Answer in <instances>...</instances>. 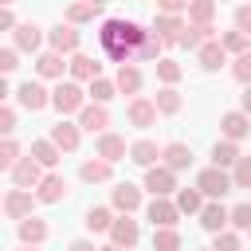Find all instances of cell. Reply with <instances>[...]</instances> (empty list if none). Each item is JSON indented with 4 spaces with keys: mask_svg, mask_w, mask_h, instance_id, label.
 Returning <instances> with one entry per match:
<instances>
[{
    "mask_svg": "<svg viewBox=\"0 0 251 251\" xmlns=\"http://www.w3.org/2000/svg\"><path fill=\"white\" fill-rule=\"evenodd\" d=\"M184 27H188L184 16H173V12H157V16H153V31H157L165 43H176Z\"/></svg>",
    "mask_w": 251,
    "mask_h": 251,
    "instance_id": "obj_21",
    "label": "cell"
},
{
    "mask_svg": "<svg viewBox=\"0 0 251 251\" xmlns=\"http://www.w3.org/2000/svg\"><path fill=\"white\" fill-rule=\"evenodd\" d=\"M239 157H243V153H239V141H227V137H220V141L212 145V165H220V169H231Z\"/></svg>",
    "mask_w": 251,
    "mask_h": 251,
    "instance_id": "obj_34",
    "label": "cell"
},
{
    "mask_svg": "<svg viewBox=\"0 0 251 251\" xmlns=\"http://www.w3.org/2000/svg\"><path fill=\"white\" fill-rule=\"evenodd\" d=\"M114 82H118V94H129V98H137V90H141L145 75H141V67H133V63H118V75H114Z\"/></svg>",
    "mask_w": 251,
    "mask_h": 251,
    "instance_id": "obj_22",
    "label": "cell"
},
{
    "mask_svg": "<svg viewBox=\"0 0 251 251\" xmlns=\"http://www.w3.org/2000/svg\"><path fill=\"white\" fill-rule=\"evenodd\" d=\"M196 251H216V247H196Z\"/></svg>",
    "mask_w": 251,
    "mask_h": 251,
    "instance_id": "obj_58",
    "label": "cell"
},
{
    "mask_svg": "<svg viewBox=\"0 0 251 251\" xmlns=\"http://www.w3.org/2000/svg\"><path fill=\"white\" fill-rule=\"evenodd\" d=\"M86 94H90V102H110V98L118 94V82L106 78V75H98V78L86 82Z\"/></svg>",
    "mask_w": 251,
    "mask_h": 251,
    "instance_id": "obj_36",
    "label": "cell"
},
{
    "mask_svg": "<svg viewBox=\"0 0 251 251\" xmlns=\"http://www.w3.org/2000/svg\"><path fill=\"white\" fill-rule=\"evenodd\" d=\"M98 75H102V63H98V59H90V55H82V51L71 55V78H75V82H90V78H98Z\"/></svg>",
    "mask_w": 251,
    "mask_h": 251,
    "instance_id": "obj_29",
    "label": "cell"
},
{
    "mask_svg": "<svg viewBox=\"0 0 251 251\" xmlns=\"http://www.w3.org/2000/svg\"><path fill=\"white\" fill-rule=\"evenodd\" d=\"M110 208H114V212H137V208H141V188L129 184V180H118V184L110 188Z\"/></svg>",
    "mask_w": 251,
    "mask_h": 251,
    "instance_id": "obj_15",
    "label": "cell"
},
{
    "mask_svg": "<svg viewBox=\"0 0 251 251\" xmlns=\"http://www.w3.org/2000/svg\"><path fill=\"white\" fill-rule=\"evenodd\" d=\"M16 235H20V243H31V247H39V243L51 235V227H47V220H39V216H27V220H20V224H16Z\"/></svg>",
    "mask_w": 251,
    "mask_h": 251,
    "instance_id": "obj_24",
    "label": "cell"
},
{
    "mask_svg": "<svg viewBox=\"0 0 251 251\" xmlns=\"http://www.w3.org/2000/svg\"><path fill=\"white\" fill-rule=\"evenodd\" d=\"M184 239L176 227H153V251H180Z\"/></svg>",
    "mask_w": 251,
    "mask_h": 251,
    "instance_id": "obj_37",
    "label": "cell"
},
{
    "mask_svg": "<svg viewBox=\"0 0 251 251\" xmlns=\"http://www.w3.org/2000/svg\"><path fill=\"white\" fill-rule=\"evenodd\" d=\"M173 200H176V208H180L184 216H200V208L208 204V196H204L196 184H192V188H176V196H173Z\"/></svg>",
    "mask_w": 251,
    "mask_h": 251,
    "instance_id": "obj_32",
    "label": "cell"
},
{
    "mask_svg": "<svg viewBox=\"0 0 251 251\" xmlns=\"http://www.w3.org/2000/svg\"><path fill=\"white\" fill-rule=\"evenodd\" d=\"M157 102L153 98H129V106H126V118H129V126H137V129H149V126H157Z\"/></svg>",
    "mask_w": 251,
    "mask_h": 251,
    "instance_id": "obj_12",
    "label": "cell"
},
{
    "mask_svg": "<svg viewBox=\"0 0 251 251\" xmlns=\"http://www.w3.org/2000/svg\"><path fill=\"white\" fill-rule=\"evenodd\" d=\"M161 47H165V39L149 27V35H145V39H141V47H137V63H157V59H165V55H161Z\"/></svg>",
    "mask_w": 251,
    "mask_h": 251,
    "instance_id": "obj_35",
    "label": "cell"
},
{
    "mask_svg": "<svg viewBox=\"0 0 251 251\" xmlns=\"http://www.w3.org/2000/svg\"><path fill=\"white\" fill-rule=\"evenodd\" d=\"M94 16H98V8H94V4H86V0L67 4V20H71V24H90Z\"/></svg>",
    "mask_w": 251,
    "mask_h": 251,
    "instance_id": "obj_42",
    "label": "cell"
},
{
    "mask_svg": "<svg viewBox=\"0 0 251 251\" xmlns=\"http://www.w3.org/2000/svg\"><path fill=\"white\" fill-rule=\"evenodd\" d=\"M63 153H78V145H82V126L78 122H67V118H59L55 126H51V133H47Z\"/></svg>",
    "mask_w": 251,
    "mask_h": 251,
    "instance_id": "obj_10",
    "label": "cell"
},
{
    "mask_svg": "<svg viewBox=\"0 0 251 251\" xmlns=\"http://www.w3.org/2000/svg\"><path fill=\"white\" fill-rule=\"evenodd\" d=\"M216 4L220 0H192L188 4V24H212L216 20Z\"/></svg>",
    "mask_w": 251,
    "mask_h": 251,
    "instance_id": "obj_39",
    "label": "cell"
},
{
    "mask_svg": "<svg viewBox=\"0 0 251 251\" xmlns=\"http://www.w3.org/2000/svg\"><path fill=\"white\" fill-rule=\"evenodd\" d=\"M220 133H224L227 141H243V137L251 133V114H243V110H227V114L220 118Z\"/></svg>",
    "mask_w": 251,
    "mask_h": 251,
    "instance_id": "obj_19",
    "label": "cell"
},
{
    "mask_svg": "<svg viewBox=\"0 0 251 251\" xmlns=\"http://www.w3.org/2000/svg\"><path fill=\"white\" fill-rule=\"evenodd\" d=\"M208 39H220V35H216V24H188V27L180 31L176 47H184V51H200Z\"/></svg>",
    "mask_w": 251,
    "mask_h": 251,
    "instance_id": "obj_18",
    "label": "cell"
},
{
    "mask_svg": "<svg viewBox=\"0 0 251 251\" xmlns=\"http://www.w3.org/2000/svg\"><path fill=\"white\" fill-rule=\"evenodd\" d=\"M47 43H51V51H59V55H75V51H78V43H82V35H78V24H71V20H59V24L47 31Z\"/></svg>",
    "mask_w": 251,
    "mask_h": 251,
    "instance_id": "obj_5",
    "label": "cell"
},
{
    "mask_svg": "<svg viewBox=\"0 0 251 251\" xmlns=\"http://www.w3.org/2000/svg\"><path fill=\"white\" fill-rule=\"evenodd\" d=\"M39 43H43V27L31 24V20L12 31V47H20V51H39Z\"/></svg>",
    "mask_w": 251,
    "mask_h": 251,
    "instance_id": "obj_27",
    "label": "cell"
},
{
    "mask_svg": "<svg viewBox=\"0 0 251 251\" xmlns=\"http://www.w3.org/2000/svg\"><path fill=\"white\" fill-rule=\"evenodd\" d=\"M239 110L251 114V86H243V94H239Z\"/></svg>",
    "mask_w": 251,
    "mask_h": 251,
    "instance_id": "obj_53",
    "label": "cell"
},
{
    "mask_svg": "<svg viewBox=\"0 0 251 251\" xmlns=\"http://www.w3.org/2000/svg\"><path fill=\"white\" fill-rule=\"evenodd\" d=\"M247 235H251V231H247Z\"/></svg>",
    "mask_w": 251,
    "mask_h": 251,
    "instance_id": "obj_59",
    "label": "cell"
},
{
    "mask_svg": "<svg viewBox=\"0 0 251 251\" xmlns=\"http://www.w3.org/2000/svg\"><path fill=\"white\" fill-rule=\"evenodd\" d=\"M86 90H82V82H75V78H59V86L51 90V106L59 110V118H67V114H78L82 106H86Z\"/></svg>",
    "mask_w": 251,
    "mask_h": 251,
    "instance_id": "obj_2",
    "label": "cell"
},
{
    "mask_svg": "<svg viewBox=\"0 0 251 251\" xmlns=\"http://www.w3.org/2000/svg\"><path fill=\"white\" fill-rule=\"evenodd\" d=\"M220 43L227 47V55H243V51H251V35H247V31H239V27L224 31V35H220Z\"/></svg>",
    "mask_w": 251,
    "mask_h": 251,
    "instance_id": "obj_38",
    "label": "cell"
},
{
    "mask_svg": "<svg viewBox=\"0 0 251 251\" xmlns=\"http://www.w3.org/2000/svg\"><path fill=\"white\" fill-rule=\"evenodd\" d=\"M94 153L98 157H106V161H122V157H129V145H126V137L122 133H98V141H94Z\"/></svg>",
    "mask_w": 251,
    "mask_h": 251,
    "instance_id": "obj_20",
    "label": "cell"
},
{
    "mask_svg": "<svg viewBox=\"0 0 251 251\" xmlns=\"http://www.w3.org/2000/svg\"><path fill=\"white\" fill-rule=\"evenodd\" d=\"M78 126H82L86 133H106V129H110V110H106V102H86V106L78 110Z\"/></svg>",
    "mask_w": 251,
    "mask_h": 251,
    "instance_id": "obj_13",
    "label": "cell"
},
{
    "mask_svg": "<svg viewBox=\"0 0 251 251\" xmlns=\"http://www.w3.org/2000/svg\"><path fill=\"white\" fill-rule=\"evenodd\" d=\"M114 208H102V204H94V208H86V216H82V224H86V231L90 235H102V231H110L114 227Z\"/></svg>",
    "mask_w": 251,
    "mask_h": 251,
    "instance_id": "obj_30",
    "label": "cell"
},
{
    "mask_svg": "<svg viewBox=\"0 0 251 251\" xmlns=\"http://www.w3.org/2000/svg\"><path fill=\"white\" fill-rule=\"evenodd\" d=\"M196 63H200L204 71H220V67L227 63V47H224L220 39H208V43L196 51Z\"/></svg>",
    "mask_w": 251,
    "mask_h": 251,
    "instance_id": "obj_28",
    "label": "cell"
},
{
    "mask_svg": "<svg viewBox=\"0 0 251 251\" xmlns=\"http://www.w3.org/2000/svg\"><path fill=\"white\" fill-rule=\"evenodd\" d=\"M153 102H157V110H161L165 118H173V114H180V110H184V94H180L176 86H161Z\"/></svg>",
    "mask_w": 251,
    "mask_h": 251,
    "instance_id": "obj_33",
    "label": "cell"
},
{
    "mask_svg": "<svg viewBox=\"0 0 251 251\" xmlns=\"http://www.w3.org/2000/svg\"><path fill=\"white\" fill-rule=\"evenodd\" d=\"M145 35L149 31L141 24H133V20H114L110 16V20L98 24V43L114 63H137V47H141Z\"/></svg>",
    "mask_w": 251,
    "mask_h": 251,
    "instance_id": "obj_1",
    "label": "cell"
},
{
    "mask_svg": "<svg viewBox=\"0 0 251 251\" xmlns=\"http://www.w3.org/2000/svg\"><path fill=\"white\" fill-rule=\"evenodd\" d=\"M86 4H94V8H106V4H110V0H86Z\"/></svg>",
    "mask_w": 251,
    "mask_h": 251,
    "instance_id": "obj_55",
    "label": "cell"
},
{
    "mask_svg": "<svg viewBox=\"0 0 251 251\" xmlns=\"http://www.w3.org/2000/svg\"><path fill=\"white\" fill-rule=\"evenodd\" d=\"M16 161H20V141H16V137H4V141H0V169L12 173Z\"/></svg>",
    "mask_w": 251,
    "mask_h": 251,
    "instance_id": "obj_43",
    "label": "cell"
},
{
    "mask_svg": "<svg viewBox=\"0 0 251 251\" xmlns=\"http://www.w3.org/2000/svg\"><path fill=\"white\" fill-rule=\"evenodd\" d=\"M67 251H98V247H94L90 239H71V247H67Z\"/></svg>",
    "mask_w": 251,
    "mask_h": 251,
    "instance_id": "obj_52",
    "label": "cell"
},
{
    "mask_svg": "<svg viewBox=\"0 0 251 251\" xmlns=\"http://www.w3.org/2000/svg\"><path fill=\"white\" fill-rule=\"evenodd\" d=\"M20 251H39V247H31V243H24V247H20Z\"/></svg>",
    "mask_w": 251,
    "mask_h": 251,
    "instance_id": "obj_57",
    "label": "cell"
},
{
    "mask_svg": "<svg viewBox=\"0 0 251 251\" xmlns=\"http://www.w3.org/2000/svg\"><path fill=\"white\" fill-rule=\"evenodd\" d=\"M141 188L153 192V196H176V169H169V165H149Z\"/></svg>",
    "mask_w": 251,
    "mask_h": 251,
    "instance_id": "obj_6",
    "label": "cell"
},
{
    "mask_svg": "<svg viewBox=\"0 0 251 251\" xmlns=\"http://www.w3.org/2000/svg\"><path fill=\"white\" fill-rule=\"evenodd\" d=\"M212 247H216V251H243V239H239L235 227H224V231L212 235Z\"/></svg>",
    "mask_w": 251,
    "mask_h": 251,
    "instance_id": "obj_41",
    "label": "cell"
},
{
    "mask_svg": "<svg viewBox=\"0 0 251 251\" xmlns=\"http://www.w3.org/2000/svg\"><path fill=\"white\" fill-rule=\"evenodd\" d=\"M231 180H235V188H247L251 192V157H239L231 165Z\"/></svg>",
    "mask_w": 251,
    "mask_h": 251,
    "instance_id": "obj_45",
    "label": "cell"
},
{
    "mask_svg": "<svg viewBox=\"0 0 251 251\" xmlns=\"http://www.w3.org/2000/svg\"><path fill=\"white\" fill-rule=\"evenodd\" d=\"M98 251H122V247H118V243H106V247H98Z\"/></svg>",
    "mask_w": 251,
    "mask_h": 251,
    "instance_id": "obj_54",
    "label": "cell"
},
{
    "mask_svg": "<svg viewBox=\"0 0 251 251\" xmlns=\"http://www.w3.org/2000/svg\"><path fill=\"white\" fill-rule=\"evenodd\" d=\"M8 176H12V184H16V188H39V180H43L47 173H43V165L27 153V157H20V161H16V169H12Z\"/></svg>",
    "mask_w": 251,
    "mask_h": 251,
    "instance_id": "obj_11",
    "label": "cell"
},
{
    "mask_svg": "<svg viewBox=\"0 0 251 251\" xmlns=\"http://www.w3.org/2000/svg\"><path fill=\"white\" fill-rule=\"evenodd\" d=\"M161 165H169V169L184 173V169L192 165V149H188L184 141H165V145H161Z\"/></svg>",
    "mask_w": 251,
    "mask_h": 251,
    "instance_id": "obj_23",
    "label": "cell"
},
{
    "mask_svg": "<svg viewBox=\"0 0 251 251\" xmlns=\"http://www.w3.org/2000/svg\"><path fill=\"white\" fill-rule=\"evenodd\" d=\"M0 133H4V137H12V133H16V110H12V106H4V110H0Z\"/></svg>",
    "mask_w": 251,
    "mask_h": 251,
    "instance_id": "obj_48",
    "label": "cell"
},
{
    "mask_svg": "<svg viewBox=\"0 0 251 251\" xmlns=\"http://www.w3.org/2000/svg\"><path fill=\"white\" fill-rule=\"evenodd\" d=\"M27 153H31V157H35L43 169H55V165H59V157H63V149H59L51 137H39V141H31V149H27Z\"/></svg>",
    "mask_w": 251,
    "mask_h": 251,
    "instance_id": "obj_31",
    "label": "cell"
},
{
    "mask_svg": "<svg viewBox=\"0 0 251 251\" xmlns=\"http://www.w3.org/2000/svg\"><path fill=\"white\" fill-rule=\"evenodd\" d=\"M35 204H39V196H35L31 188H16V184H12V188L4 192V216L16 220V224L27 220V216H35Z\"/></svg>",
    "mask_w": 251,
    "mask_h": 251,
    "instance_id": "obj_4",
    "label": "cell"
},
{
    "mask_svg": "<svg viewBox=\"0 0 251 251\" xmlns=\"http://www.w3.org/2000/svg\"><path fill=\"white\" fill-rule=\"evenodd\" d=\"M67 192H71V184H67L63 173H47V176L39 180V188H35L39 204H59V200H67Z\"/></svg>",
    "mask_w": 251,
    "mask_h": 251,
    "instance_id": "obj_17",
    "label": "cell"
},
{
    "mask_svg": "<svg viewBox=\"0 0 251 251\" xmlns=\"http://www.w3.org/2000/svg\"><path fill=\"white\" fill-rule=\"evenodd\" d=\"M63 71H71V63H67L59 51H43V55L35 59V75H39V78H55V82H59Z\"/></svg>",
    "mask_w": 251,
    "mask_h": 251,
    "instance_id": "obj_25",
    "label": "cell"
},
{
    "mask_svg": "<svg viewBox=\"0 0 251 251\" xmlns=\"http://www.w3.org/2000/svg\"><path fill=\"white\" fill-rule=\"evenodd\" d=\"M20 24H16V16H12V8H4L0 12V31H16Z\"/></svg>",
    "mask_w": 251,
    "mask_h": 251,
    "instance_id": "obj_51",
    "label": "cell"
},
{
    "mask_svg": "<svg viewBox=\"0 0 251 251\" xmlns=\"http://www.w3.org/2000/svg\"><path fill=\"white\" fill-rule=\"evenodd\" d=\"M12 4H16V0H0V8H12Z\"/></svg>",
    "mask_w": 251,
    "mask_h": 251,
    "instance_id": "obj_56",
    "label": "cell"
},
{
    "mask_svg": "<svg viewBox=\"0 0 251 251\" xmlns=\"http://www.w3.org/2000/svg\"><path fill=\"white\" fill-rule=\"evenodd\" d=\"M231 227H235V231H251V200L231 208Z\"/></svg>",
    "mask_w": 251,
    "mask_h": 251,
    "instance_id": "obj_46",
    "label": "cell"
},
{
    "mask_svg": "<svg viewBox=\"0 0 251 251\" xmlns=\"http://www.w3.org/2000/svg\"><path fill=\"white\" fill-rule=\"evenodd\" d=\"M200 227H204L208 235H216V231L231 227V208H224L220 200H208V204L200 208Z\"/></svg>",
    "mask_w": 251,
    "mask_h": 251,
    "instance_id": "obj_16",
    "label": "cell"
},
{
    "mask_svg": "<svg viewBox=\"0 0 251 251\" xmlns=\"http://www.w3.org/2000/svg\"><path fill=\"white\" fill-rule=\"evenodd\" d=\"M188 4H192V0H157V12H173V16H180V12H188Z\"/></svg>",
    "mask_w": 251,
    "mask_h": 251,
    "instance_id": "obj_50",
    "label": "cell"
},
{
    "mask_svg": "<svg viewBox=\"0 0 251 251\" xmlns=\"http://www.w3.org/2000/svg\"><path fill=\"white\" fill-rule=\"evenodd\" d=\"M235 27L251 35V4H239V8H235Z\"/></svg>",
    "mask_w": 251,
    "mask_h": 251,
    "instance_id": "obj_49",
    "label": "cell"
},
{
    "mask_svg": "<svg viewBox=\"0 0 251 251\" xmlns=\"http://www.w3.org/2000/svg\"><path fill=\"white\" fill-rule=\"evenodd\" d=\"M180 75H184V67H180L176 59H157V78H161V86H176Z\"/></svg>",
    "mask_w": 251,
    "mask_h": 251,
    "instance_id": "obj_40",
    "label": "cell"
},
{
    "mask_svg": "<svg viewBox=\"0 0 251 251\" xmlns=\"http://www.w3.org/2000/svg\"><path fill=\"white\" fill-rule=\"evenodd\" d=\"M78 180L82 184H106V180H114V161H106V157H90V161H82L78 165Z\"/></svg>",
    "mask_w": 251,
    "mask_h": 251,
    "instance_id": "obj_14",
    "label": "cell"
},
{
    "mask_svg": "<svg viewBox=\"0 0 251 251\" xmlns=\"http://www.w3.org/2000/svg\"><path fill=\"white\" fill-rule=\"evenodd\" d=\"M137 239H141V227H137L133 212H118V220L110 227V243H118L122 251H129V247H137Z\"/></svg>",
    "mask_w": 251,
    "mask_h": 251,
    "instance_id": "obj_9",
    "label": "cell"
},
{
    "mask_svg": "<svg viewBox=\"0 0 251 251\" xmlns=\"http://www.w3.org/2000/svg\"><path fill=\"white\" fill-rule=\"evenodd\" d=\"M16 67H20V47H4V51H0V71L12 75Z\"/></svg>",
    "mask_w": 251,
    "mask_h": 251,
    "instance_id": "obj_47",
    "label": "cell"
},
{
    "mask_svg": "<svg viewBox=\"0 0 251 251\" xmlns=\"http://www.w3.org/2000/svg\"><path fill=\"white\" fill-rule=\"evenodd\" d=\"M180 216H184V212H180L176 200H169V196H153V204L145 208V220H149L153 227H176Z\"/></svg>",
    "mask_w": 251,
    "mask_h": 251,
    "instance_id": "obj_8",
    "label": "cell"
},
{
    "mask_svg": "<svg viewBox=\"0 0 251 251\" xmlns=\"http://www.w3.org/2000/svg\"><path fill=\"white\" fill-rule=\"evenodd\" d=\"M231 78L243 82V86H251V51H243V55L231 59Z\"/></svg>",
    "mask_w": 251,
    "mask_h": 251,
    "instance_id": "obj_44",
    "label": "cell"
},
{
    "mask_svg": "<svg viewBox=\"0 0 251 251\" xmlns=\"http://www.w3.org/2000/svg\"><path fill=\"white\" fill-rule=\"evenodd\" d=\"M196 188H200L208 200H224V196L235 188V180H231V169H220V165H208V169H200V173H196Z\"/></svg>",
    "mask_w": 251,
    "mask_h": 251,
    "instance_id": "obj_3",
    "label": "cell"
},
{
    "mask_svg": "<svg viewBox=\"0 0 251 251\" xmlns=\"http://www.w3.org/2000/svg\"><path fill=\"white\" fill-rule=\"evenodd\" d=\"M129 161H133V165H141V169L161 165V145H157V141H149V137H137V141L129 145Z\"/></svg>",
    "mask_w": 251,
    "mask_h": 251,
    "instance_id": "obj_26",
    "label": "cell"
},
{
    "mask_svg": "<svg viewBox=\"0 0 251 251\" xmlns=\"http://www.w3.org/2000/svg\"><path fill=\"white\" fill-rule=\"evenodd\" d=\"M16 102H20L24 110L39 114V110H47V106H51V90H47L43 82H31V78H27V82H20V86H16Z\"/></svg>",
    "mask_w": 251,
    "mask_h": 251,
    "instance_id": "obj_7",
    "label": "cell"
}]
</instances>
